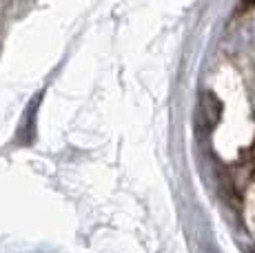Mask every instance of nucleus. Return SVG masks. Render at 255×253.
I'll return each instance as SVG.
<instances>
[{"label":"nucleus","mask_w":255,"mask_h":253,"mask_svg":"<svg viewBox=\"0 0 255 253\" xmlns=\"http://www.w3.org/2000/svg\"><path fill=\"white\" fill-rule=\"evenodd\" d=\"M38 102H40V96H36L31 102L27 105V111H24L22 120H20V129H18V140L20 144H31L33 135H36V111H38Z\"/></svg>","instance_id":"nucleus-1"}]
</instances>
